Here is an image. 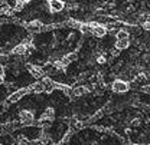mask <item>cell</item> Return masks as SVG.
I'll use <instances>...</instances> for the list:
<instances>
[{"label": "cell", "instance_id": "cell-1", "mask_svg": "<svg viewBox=\"0 0 150 145\" xmlns=\"http://www.w3.org/2000/svg\"><path fill=\"white\" fill-rule=\"evenodd\" d=\"M19 121L22 125L25 127H32L33 121H35V115H33V111H29V109H23L19 112Z\"/></svg>", "mask_w": 150, "mask_h": 145}, {"label": "cell", "instance_id": "cell-2", "mask_svg": "<svg viewBox=\"0 0 150 145\" xmlns=\"http://www.w3.org/2000/svg\"><path fill=\"white\" fill-rule=\"evenodd\" d=\"M129 83L124 81V79H115V81H112L111 83V91L115 92V93H126V92L129 91Z\"/></svg>", "mask_w": 150, "mask_h": 145}, {"label": "cell", "instance_id": "cell-3", "mask_svg": "<svg viewBox=\"0 0 150 145\" xmlns=\"http://www.w3.org/2000/svg\"><path fill=\"white\" fill-rule=\"evenodd\" d=\"M30 91V86H28V88H22V89H19V91L13 92L9 98H7V102H10V104H13V102H18V101H20L25 95H28Z\"/></svg>", "mask_w": 150, "mask_h": 145}, {"label": "cell", "instance_id": "cell-4", "mask_svg": "<svg viewBox=\"0 0 150 145\" xmlns=\"http://www.w3.org/2000/svg\"><path fill=\"white\" fill-rule=\"evenodd\" d=\"M46 6L49 7V10H51L52 13H61V12H64V9L67 7V3H64V1H61V0H51V1L46 3Z\"/></svg>", "mask_w": 150, "mask_h": 145}, {"label": "cell", "instance_id": "cell-5", "mask_svg": "<svg viewBox=\"0 0 150 145\" xmlns=\"http://www.w3.org/2000/svg\"><path fill=\"white\" fill-rule=\"evenodd\" d=\"M28 71L30 73V76H33L35 79H43L45 78V72L40 66H36V65H28Z\"/></svg>", "mask_w": 150, "mask_h": 145}, {"label": "cell", "instance_id": "cell-6", "mask_svg": "<svg viewBox=\"0 0 150 145\" xmlns=\"http://www.w3.org/2000/svg\"><path fill=\"white\" fill-rule=\"evenodd\" d=\"M55 118V109L54 108H46L45 112L40 115L39 118V122H45V121H54Z\"/></svg>", "mask_w": 150, "mask_h": 145}, {"label": "cell", "instance_id": "cell-7", "mask_svg": "<svg viewBox=\"0 0 150 145\" xmlns=\"http://www.w3.org/2000/svg\"><path fill=\"white\" fill-rule=\"evenodd\" d=\"M12 53L18 55V56H23V55H26L28 53V45H26V43H18L16 46H13Z\"/></svg>", "mask_w": 150, "mask_h": 145}, {"label": "cell", "instance_id": "cell-8", "mask_svg": "<svg viewBox=\"0 0 150 145\" xmlns=\"http://www.w3.org/2000/svg\"><path fill=\"white\" fill-rule=\"evenodd\" d=\"M42 26H43V23L40 22V20H30L29 23H26V27L30 30V32H40V29H42Z\"/></svg>", "mask_w": 150, "mask_h": 145}, {"label": "cell", "instance_id": "cell-9", "mask_svg": "<svg viewBox=\"0 0 150 145\" xmlns=\"http://www.w3.org/2000/svg\"><path fill=\"white\" fill-rule=\"evenodd\" d=\"M76 56L78 55L75 53V52H71V53H67L64 57H61V63L64 65V66H68V65H71L74 60H76Z\"/></svg>", "mask_w": 150, "mask_h": 145}, {"label": "cell", "instance_id": "cell-10", "mask_svg": "<svg viewBox=\"0 0 150 145\" xmlns=\"http://www.w3.org/2000/svg\"><path fill=\"white\" fill-rule=\"evenodd\" d=\"M129 46H130V40H129V39L115 40V43H114V49H117L118 52H120V50H126V49H129Z\"/></svg>", "mask_w": 150, "mask_h": 145}, {"label": "cell", "instance_id": "cell-11", "mask_svg": "<svg viewBox=\"0 0 150 145\" xmlns=\"http://www.w3.org/2000/svg\"><path fill=\"white\" fill-rule=\"evenodd\" d=\"M90 89H88V86H84V85H79V86H75L72 88V96H82V95H85V93H88Z\"/></svg>", "mask_w": 150, "mask_h": 145}, {"label": "cell", "instance_id": "cell-12", "mask_svg": "<svg viewBox=\"0 0 150 145\" xmlns=\"http://www.w3.org/2000/svg\"><path fill=\"white\" fill-rule=\"evenodd\" d=\"M130 36V33L126 30V29H118L117 32H115V37H117V40H123V39H129Z\"/></svg>", "mask_w": 150, "mask_h": 145}, {"label": "cell", "instance_id": "cell-13", "mask_svg": "<svg viewBox=\"0 0 150 145\" xmlns=\"http://www.w3.org/2000/svg\"><path fill=\"white\" fill-rule=\"evenodd\" d=\"M78 29H79V32L84 33V35H93V30H91V27L88 26V23H81Z\"/></svg>", "mask_w": 150, "mask_h": 145}, {"label": "cell", "instance_id": "cell-14", "mask_svg": "<svg viewBox=\"0 0 150 145\" xmlns=\"http://www.w3.org/2000/svg\"><path fill=\"white\" fill-rule=\"evenodd\" d=\"M30 91L36 92V93H42V92L45 91V89H43V85H42L40 82H36V83L30 85Z\"/></svg>", "mask_w": 150, "mask_h": 145}, {"label": "cell", "instance_id": "cell-15", "mask_svg": "<svg viewBox=\"0 0 150 145\" xmlns=\"http://www.w3.org/2000/svg\"><path fill=\"white\" fill-rule=\"evenodd\" d=\"M49 141H51V138L46 135V134H40V137L38 138V142L40 145H46V144H49Z\"/></svg>", "mask_w": 150, "mask_h": 145}, {"label": "cell", "instance_id": "cell-16", "mask_svg": "<svg viewBox=\"0 0 150 145\" xmlns=\"http://www.w3.org/2000/svg\"><path fill=\"white\" fill-rule=\"evenodd\" d=\"M18 145H30V142H29V139L28 138H23V137H19L18 138V142H16Z\"/></svg>", "mask_w": 150, "mask_h": 145}, {"label": "cell", "instance_id": "cell-17", "mask_svg": "<svg viewBox=\"0 0 150 145\" xmlns=\"http://www.w3.org/2000/svg\"><path fill=\"white\" fill-rule=\"evenodd\" d=\"M97 62H98L100 65H104V63L107 62V59H105L104 55H100V56H97Z\"/></svg>", "mask_w": 150, "mask_h": 145}, {"label": "cell", "instance_id": "cell-18", "mask_svg": "<svg viewBox=\"0 0 150 145\" xmlns=\"http://www.w3.org/2000/svg\"><path fill=\"white\" fill-rule=\"evenodd\" d=\"M140 118H134V119H131L130 121V124H131V127H139L140 125Z\"/></svg>", "mask_w": 150, "mask_h": 145}, {"label": "cell", "instance_id": "cell-19", "mask_svg": "<svg viewBox=\"0 0 150 145\" xmlns=\"http://www.w3.org/2000/svg\"><path fill=\"white\" fill-rule=\"evenodd\" d=\"M142 27H143V29H144L146 32H150V22H143Z\"/></svg>", "mask_w": 150, "mask_h": 145}, {"label": "cell", "instance_id": "cell-20", "mask_svg": "<svg viewBox=\"0 0 150 145\" xmlns=\"http://www.w3.org/2000/svg\"><path fill=\"white\" fill-rule=\"evenodd\" d=\"M3 76H4V69H3V65L0 63V82L3 81Z\"/></svg>", "mask_w": 150, "mask_h": 145}, {"label": "cell", "instance_id": "cell-21", "mask_svg": "<svg viewBox=\"0 0 150 145\" xmlns=\"http://www.w3.org/2000/svg\"><path fill=\"white\" fill-rule=\"evenodd\" d=\"M0 145H3V144H0Z\"/></svg>", "mask_w": 150, "mask_h": 145}]
</instances>
